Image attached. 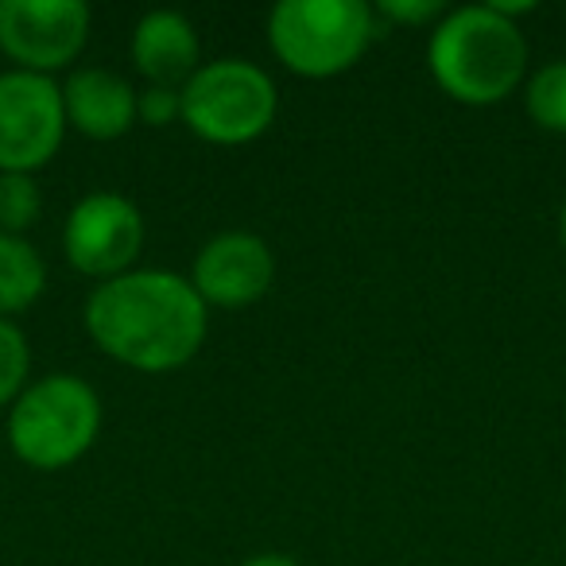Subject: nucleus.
<instances>
[{
  "label": "nucleus",
  "instance_id": "obj_1",
  "mask_svg": "<svg viewBox=\"0 0 566 566\" xmlns=\"http://www.w3.org/2000/svg\"><path fill=\"white\" fill-rule=\"evenodd\" d=\"M86 334L105 357L128 369L175 373L202 349L206 303L187 275L140 268L90 292Z\"/></svg>",
  "mask_w": 566,
  "mask_h": 566
},
{
  "label": "nucleus",
  "instance_id": "obj_2",
  "mask_svg": "<svg viewBox=\"0 0 566 566\" xmlns=\"http://www.w3.org/2000/svg\"><path fill=\"white\" fill-rule=\"evenodd\" d=\"M427 66L442 94L462 105H496L527 74V40L493 4L447 12L427 43Z\"/></svg>",
  "mask_w": 566,
  "mask_h": 566
},
{
  "label": "nucleus",
  "instance_id": "obj_3",
  "mask_svg": "<svg viewBox=\"0 0 566 566\" xmlns=\"http://www.w3.org/2000/svg\"><path fill=\"white\" fill-rule=\"evenodd\" d=\"M102 431V400L82 377L51 373L20 392L9 411V447L32 470H66Z\"/></svg>",
  "mask_w": 566,
  "mask_h": 566
},
{
  "label": "nucleus",
  "instance_id": "obj_4",
  "mask_svg": "<svg viewBox=\"0 0 566 566\" xmlns=\"http://www.w3.org/2000/svg\"><path fill=\"white\" fill-rule=\"evenodd\" d=\"M377 40V12L365 0H280L268 17L275 59L303 78L349 71Z\"/></svg>",
  "mask_w": 566,
  "mask_h": 566
},
{
  "label": "nucleus",
  "instance_id": "obj_5",
  "mask_svg": "<svg viewBox=\"0 0 566 566\" xmlns=\"http://www.w3.org/2000/svg\"><path fill=\"white\" fill-rule=\"evenodd\" d=\"M280 109L275 82L244 59H218L182 86V120L206 144L237 148L268 133Z\"/></svg>",
  "mask_w": 566,
  "mask_h": 566
},
{
  "label": "nucleus",
  "instance_id": "obj_6",
  "mask_svg": "<svg viewBox=\"0 0 566 566\" xmlns=\"http://www.w3.org/2000/svg\"><path fill=\"white\" fill-rule=\"evenodd\" d=\"M66 136L63 86L32 71L0 74V175H32Z\"/></svg>",
  "mask_w": 566,
  "mask_h": 566
},
{
  "label": "nucleus",
  "instance_id": "obj_7",
  "mask_svg": "<svg viewBox=\"0 0 566 566\" xmlns=\"http://www.w3.org/2000/svg\"><path fill=\"white\" fill-rule=\"evenodd\" d=\"M90 40V9L82 0H0V51L17 71H63Z\"/></svg>",
  "mask_w": 566,
  "mask_h": 566
},
{
  "label": "nucleus",
  "instance_id": "obj_8",
  "mask_svg": "<svg viewBox=\"0 0 566 566\" xmlns=\"http://www.w3.org/2000/svg\"><path fill=\"white\" fill-rule=\"evenodd\" d=\"M63 249L66 260L82 275H94L102 283L117 280V275L133 272V260L144 249L140 210L125 195H113V190L86 195L66 218Z\"/></svg>",
  "mask_w": 566,
  "mask_h": 566
},
{
  "label": "nucleus",
  "instance_id": "obj_9",
  "mask_svg": "<svg viewBox=\"0 0 566 566\" xmlns=\"http://www.w3.org/2000/svg\"><path fill=\"white\" fill-rule=\"evenodd\" d=\"M275 280V256L256 233H218L202 244L195 260L198 300L206 307L237 311L264 300V292Z\"/></svg>",
  "mask_w": 566,
  "mask_h": 566
},
{
  "label": "nucleus",
  "instance_id": "obj_10",
  "mask_svg": "<svg viewBox=\"0 0 566 566\" xmlns=\"http://www.w3.org/2000/svg\"><path fill=\"white\" fill-rule=\"evenodd\" d=\"M66 120L90 140H120L136 120V90L105 66H82L63 86Z\"/></svg>",
  "mask_w": 566,
  "mask_h": 566
},
{
  "label": "nucleus",
  "instance_id": "obj_11",
  "mask_svg": "<svg viewBox=\"0 0 566 566\" xmlns=\"http://www.w3.org/2000/svg\"><path fill=\"white\" fill-rule=\"evenodd\" d=\"M133 63L151 86L182 90L198 71V35L182 12L156 9L133 32Z\"/></svg>",
  "mask_w": 566,
  "mask_h": 566
},
{
  "label": "nucleus",
  "instance_id": "obj_12",
  "mask_svg": "<svg viewBox=\"0 0 566 566\" xmlns=\"http://www.w3.org/2000/svg\"><path fill=\"white\" fill-rule=\"evenodd\" d=\"M48 287V264L32 241L0 233V318L28 311Z\"/></svg>",
  "mask_w": 566,
  "mask_h": 566
},
{
  "label": "nucleus",
  "instance_id": "obj_13",
  "mask_svg": "<svg viewBox=\"0 0 566 566\" xmlns=\"http://www.w3.org/2000/svg\"><path fill=\"white\" fill-rule=\"evenodd\" d=\"M524 105L539 128L566 133V59H555L532 74L524 90Z\"/></svg>",
  "mask_w": 566,
  "mask_h": 566
},
{
  "label": "nucleus",
  "instance_id": "obj_14",
  "mask_svg": "<svg viewBox=\"0 0 566 566\" xmlns=\"http://www.w3.org/2000/svg\"><path fill=\"white\" fill-rule=\"evenodd\" d=\"M43 195L32 175H0V233L24 237L40 221Z\"/></svg>",
  "mask_w": 566,
  "mask_h": 566
},
{
  "label": "nucleus",
  "instance_id": "obj_15",
  "mask_svg": "<svg viewBox=\"0 0 566 566\" xmlns=\"http://www.w3.org/2000/svg\"><path fill=\"white\" fill-rule=\"evenodd\" d=\"M28 369H32V349L17 323L0 318V408L17 403L28 388Z\"/></svg>",
  "mask_w": 566,
  "mask_h": 566
},
{
  "label": "nucleus",
  "instance_id": "obj_16",
  "mask_svg": "<svg viewBox=\"0 0 566 566\" xmlns=\"http://www.w3.org/2000/svg\"><path fill=\"white\" fill-rule=\"evenodd\" d=\"M136 117L144 125H175L182 120V90H164V86H148L144 94H136Z\"/></svg>",
  "mask_w": 566,
  "mask_h": 566
},
{
  "label": "nucleus",
  "instance_id": "obj_17",
  "mask_svg": "<svg viewBox=\"0 0 566 566\" xmlns=\"http://www.w3.org/2000/svg\"><path fill=\"white\" fill-rule=\"evenodd\" d=\"M377 17H388L396 24H431V20L447 17V9H442V0H380Z\"/></svg>",
  "mask_w": 566,
  "mask_h": 566
},
{
  "label": "nucleus",
  "instance_id": "obj_18",
  "mask_svg": "<svg viewBox=\"0 0 566 566\" xmlns=\"http://www.w3.org/2000/svg\"><path fill=\"white\" fill-rule=\"evenodd\" d=\"M241 566H300L292 555H280V551H264V555H252V558H244Z\"/></svg>",
  "mask_w": 566,
  "mask_h": 566
},
{
  "label": "nucleus",
  "instance_id": "obj_19",
  "mask_svg": "<svg viewBox=\"0 0 566 566\" xmlns=\"http://www.w3.org/2000/svg\"><path fill=\"white\" fill-rule=\"evenodd\" d=\"M558 237H563V249H566V206H563V213H558Z\"/></svg>",
  "mask_w": 566,
  "mask_h": 566
}]
</instances>
